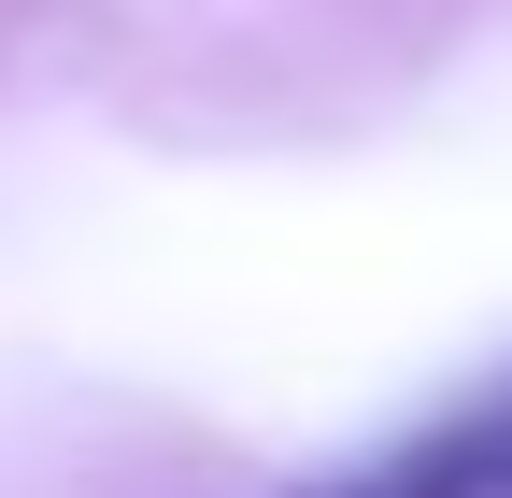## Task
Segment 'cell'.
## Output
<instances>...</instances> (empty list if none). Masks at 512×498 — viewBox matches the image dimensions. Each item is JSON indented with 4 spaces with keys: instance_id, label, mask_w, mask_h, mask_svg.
I'll return each mask as SVG.
<instances>
[{
    "instance_id": "1",
    "label": "cell",
    "mask_w": 512,
    "mask_h": 498,
    "mask_svg": "<svg viewBox=\"0 0 512 498\" xmlns=\"http://www.w3.org/2000/svg\"><path fill=\"white\" fill-rule=\"evenodd\" d=\"M285 498H512V385L470 399V413H441V427H413L399 456L328 470V484H285Z\"/></svg>"
}]
</instances>
